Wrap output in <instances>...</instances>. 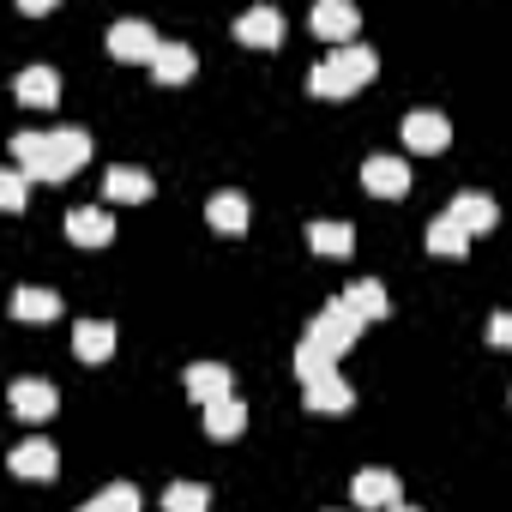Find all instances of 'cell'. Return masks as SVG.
Wrapping results in <instances>:
<instances>
[{
  "mask_svg": "<svg viewBox=\"0 0 512 512\" xmlns=\"http://www.w3.org/2000/svg\"><path fill=\"white\" fill-rule=\"evenodd\" d=\"M344 302H350L362 320H386V314H392V296H386V284H374V278H356V284L344 290Z\"/></svg>",
  "mask_w": 512,
  "mask_h": 512,
  "instance_id": "603a6c76",
  "label": "cell"
},
{
  "mask_svg": "<svg viewBox=\"0 0 512 512\" xmlns=\"http://www.w3.org/2000/svg\"><path fill=\"white\" fill-rule=\"evenodd\" d=\"M308 247L326 253V260H350L356 229H350V223H326V217H314V223H308Z\"/></svg>",
  "mask_w": 512,
  "mask_h": 512,
  "instance_id": "d6986e66",
  "label": "cell"
},
{
  "mask_svg": "<svg viewBox=\"0 0 512 512\" xmlns=\"http://www.w3.org/2000/svg\"><path fill=\"white\" fill-rule=\"evenodd\" d=\"M13 97L31 103V109H55V103H61V73H55V67H25V73L13 79Z\"/></svg>",
  "mask_w": 512,
  "mask_h": 512,
  "instance_id": "4fadbf2b",
  "label": "cell"
},
{
  "mask_svg": "<svg viewBox=\"0 0 512 512\" xmlns=\"http://www.w3.org/2000/svg\"><path fill=\"white\" fill-rule=\"evenodd\" d=\"M362 187L374 199H404L410 193V163L404 157H368L362 163Z\"/></svg>",
  "mask_w": 512,
  "mask_h": 512,
  "instance_id": "52a82bcc",
  "label": "cell"
},
{
  "mask_svg": "<svg viewBox=\"0 0 512 512\" xmlns=\"http://www.w3.org/2000/svg\"><path fill=\"white\" fill-rule=\"evenodd\" d=\"M374 73H380V55L350 43V49H332V55L308 73V91H314V97H350V91H362Z\"/></svg>",
  "mask_w": 512,
  "mask_h": 512,
  "instance_id": "7a4b0ae2",
  "label": "cell"
},
{
  "mask_svg": "<svg viewBox=\"0 0 512 512\" xmlns=\"http://www.w3.org/2000/svg\"><path fill=\"white\" fill-rule=\"evenodd\" d=\"M356 25H362V13L350 7V0H320V7H314V31H320L326 43H338V49H350Z\"/></svg>",
  "mask_w": 512,
  "mask_h": 512,
  "instance_id": "7c38bea8",
  "label": "cell"
},
{
  "mask_svg": "<svg viewBox=\"0 0 512 512\" xmlns=\"http://www.w3.org/2000/svg\"><path fill=\"white\" fill-rule=\"evenodd\" d=\"M13 320H61V296L43 284H25L13 290Z\"/></svg>",
  "mask_w": 512,
  "mask_h": 512,
  "instance_id": "44dd1931",
  "label": "cell"
},
{
  "mask_svg": "<svg viewBox=\"0 0 512 512\" xmlns=\"http://www.w3.org/2000/svg\"><path fill=\"white\" fill-rule=\"evenodd\" d=\"M103 193H109L115 205H145L157 187H151V175H145V169H133V163H115V169L103 175Z\"/></svg>",
  "mask_w": 512,
  "mask_h": 512,
  "instance_id": "2e32d148",
  "label": "cell"
},
{
  "mask_svg": "<svg viewBox=\"0 0 512 512\" xmlns=\"http://www.w3.org/2000/svg\"><path fill=\"white\" fill-rule=\"evenodd\" d=\"M163 512H211V488L205 482H169L163 488Z\"/></svg>",
  "mask_w": 512,
  "mask_h": 512,
  "instance_id": "4316f807",
  "label": "cell"
},
{
  "mask_svg": "<svg viewBox=\"0 0 512 512\" xmlns=\"http://www.w3.org/2000/svg\"><path fill=\"white\" fill-rule=\"evenodd\" d=\"M13 163L31 181H67L91 163V133L61 127V133H13Z\"/></svg>",
  "mask_w": 512,
  "mask_h": 512,
  "instance_id": "6da1fadb",
  "label": "cell"
},
{
  "mask_svg": "<svg viewBox=\"0 0 512 512\" xmlns=\"http://www.w3.org/2000/svg\"><path fill=\"white\" fill-rule=\"evenodd\" d=\"M73 356L79 362H109L115 356V326L109 320H79L73 326Z\"/></svg>",
  "mask_w": 512,
  "mask_h": 512,
  "instance_id": "ac0fdd59",
  "label": "cell"
},
{
  "mask_svg": "<svg viewBox=\"0 0 512 512\" xmlns=\"http://www.w3.org/2000/svg\"><path fill=\"white\" fill-rule=\"evenodd\" d=\"M404 145L422 151V157H440V151L452 145V121H446L440 109H410V115H404Z\"/></svg>",
  "mask_w": 512,
  "mask_h": 512,
  "instance_id": "5b68a950",
  "label": "cell"
},
{
  "mask_svg": "<svg viewBox=\"0 0 512 512\" xmlns=\"http://www.w3.org/2000/svg\"><path fill=\"white\" fill-rule=\"evenodd\" d=\"M278 37H284L278 7H247V13L235 19V43H241V49H278Z\"/></svg>",
  "mask_w": 512,
  "mask_h": 512,
  "instance_id": "ba28073f",
  "label": "cell"
},
{
  "mask_svg": "<svg viewBox=\"0 0 512 512\" xmlns=\"http://www.w3.org/2000/svg\"><path fill=\"white\" fill-rule=\"evenodd\" d=\"M398 476L392 470H356V482H350V494H356V506H368V512H392L398 506Z\"/></svg>",
  "mask_w": 512,
  "mask_h": 512,
  "instance_id": "8fae6325",
  "label": "cell"
},
{
  "mask_svg": "<svg viewBox=\"0 0 512 512\" xmlns=\"http://www.w3.org/2000/svg\"><path fill=\"white\" fill-rule=\"evenodd\" d=\"M13 476H31V482H55V470H61V452L49 446V440H25V446H13Z\"/></svg>",
  "mask_w": 512,
  "mask_h": 512,
  "instance_id": "9a60e30c",
  "label": "cell"
},
{
  "mask_svg": "<svg viewBox=\"0 0 512 512\" xmlns=\"http://www.w3.org/2000/svg\"><path fill=\"white\" fill-rule=\"evenodd\" d=\"M7 404H13L19 422H49L61 410V392H55V380H13Z\"/></svg>",
  "mask_w": 512,
  "mask_h": 512,
  "instance_id": "8992f818",
  "label": "cell"
},
{
  "mask_svg": "<svg viewBox=\"0 0 512 512\" xmlns=\"http://www.w3.org/2000/svg\"><path fill=\"white\" fill-rule=\"evenodd\" d=\"M157 49H163V37L145 19H115L109 25V55L115 61H157Z\"/></svg>",
  "mask_w": 512,
  "mask_h": 512,
  "instance_id": "277c9868",
  "label": "cell"
},
{
  "mask_svg": "<svg viewBox=\"0 0 512 512\" xmlns=\"http://www.w3.org/2000/svg\"><path fill=\"white\" fill-rule=\"evenodd\" d=\"M488 344L512 350V314H494V320H488Z\"/></svg>",
  "mask_w": 512,
  "mask_h": 512,
  "instance_id": "f546056e",
  "label": "cell"
},
{
  "mask_svg": "<svg viewBox=\"0 0 512 512\" xmlns=\"http://www.w3.org/2000/svg\"><path fill=\"white\" fill-rule=\"evenodd\" d=\"M302 398H308V410H314V416H344V410H356V392H350V380H344V374H326V380L302 386Z\"/></svg>",
  "mask_w": 512,
  "mask_h": 512,
  "instance_id": "5bb4252c",
  "label": "cell"
},
{
  "mask_svg": "<svg viewBox=\"0 0 512 512\" xmlns=\"http://www.w3.org/2000/svg\"><path fill=\"white\" fill-rule=\"evenodd\" d=\"M446 217H458V223H464V235H470V241H476V235H488V229H494V223H500V205H494V199H488V193H458V199H452V211H446Z\"/></svg>",
  "mask_w": 512,
  "mask_h": 512,
  "instance_id": "e0dca14e",
  "label": "cell"
},
{
  "mask_svg": "<svg viewBox=\"0 0 512 512\" xmlns=\"http://www.w3.org/2000/svg\"><path fill=\"white\" fill-rule=\"evenodd\" d=\"M241 428H247V404H241V398H223V404L205 410V434H211V440H235Z\"/></svg>",
  "mask_w": 512,
  "mask_h": 512,
  "instance_id": "cb8c5ba5",
  "label": "cell"
},
{
  "mask_svg": "<svg viewBox=\"0 0 512 512\" xmlns=\"http://www.w3.org/2000/svg\"><path fill=\"white\" fill-rule=\"evenodd\" d=\"M79 512H91V506H79Z\"/></svg>",
  "mask_w": 512,
  "mask_h": 512,
  "instance_id": "1f68e13d",
  "label": "cell"
},
{
  "mask_svg": "<svg viewBox=\"0 0 512 512\" xmlns=\"http://www.w3.org/2000/svg\"><path fill=\"white\" fill-rule=\"evenodd\" d=\"M91 512H139V488L133 482H115V488H103L91 500Z\"/></svg>",
  "mask_w": 512,
  "mask_h": 512,
  "instance_id": "83f0119b",
  "label": "cell"
},
{
  "mask_svg": "<svg viewBox=\"0 0 512 512\" xmlns=\"http://www.w3.org/2000/svg\"><path fill=\"white\" fill-rule=\"evenodd\" d=\"M151 73H157L163 85L193 79V49H187V43H163V49H157V61H151Z\"/></svg>",
  "mask_w": 512,
  "mask_h": 512,
  "instance_id": "d4e9b609",
  "label": "cell"
},
{
  "mask_svg": "<svg viewBox=\"0 0 512 512\" xmlns=\"http://www.w3.org/2000/svg\"><path fill=\"white\" fill-rule=\"evenodd\" d=\"M392 512H416V506H392Z\"/></svg>",
  "mask_w": 512,
  "mask_h": 512,
  "instance_id": "4dcf8cb0",
  "label": "cell"
},
{
  "mask_svg": "<svg viewBox=\"0 0 512 512\" xmlns=\"http://www.w3.org/2000/svg\"><path fill=\"white\" fill-rule=\"evenodd\" d=\"M67 235H73L79 247H109V241H115V217H109L103 205H73V211H67Z\"/></svg>",
  "mask_w": 512,
  "mask_h": 512,
  "instance_id": "30bf717a",
  "label": "cell"
},
{
  "mask_svg": "<svg viewBox=\"0 0 512 512\" xmlns=\"http://www.w3.org/2000/svg\"><path fill=\"white\" fill-rule=\"evenodd\" d=\"M205 217H211V229H223V235H241L253 211H247V199H241V193H229V187H223V193H211Z\"/></svg>",
  "mask_w": 512,
  "mask_h": 512,
  "instance_id": "ffe728a7",
  "label": "cell"
},
{
  "mask_svg": "<svg viewBox=\"0 0 512 512\" xmlns=\"http://www.w3.org/2000/svg\"><path fill=\"white\" fill-rule=\"evenodd\" d=\"M362 326H368V320H362V314H356V308H350V302L338 296V302H326V308L314 314L308 338H314V344H320L326 356H344V350H350V344L362 338Z\"/></svg>",
  "mask_w": 512,
  "mask_h": 512,
  "instance_id": "3957f363",
  "label": "cell"
},
{
  "mask_svg": "<svg viewBox=\"0 0 512 512\" xmlns=\"http://www.w3.org/2000/svg\"><path fill=\"white\" fill-rule=\"evenodd\" d=\"M326 374H338V356H326L314 338H302V344H296V380L314 386V380H326Z\"/></svg>",
  "mask_w": 512,
  "mask_h": 512,
  "instance_id": "484cf974",
  "label": "cell"
},
{
  "mask_svg": "<svg viewBox=\"0 0 512 512\" xmlns=\"http://www.w3.org/2000/svg\"><path fill=\"white\" fill-rule=\"evenodd\" d=\"M181 386H187V398H193V404H205V410H211V404H223V398H235V392H229V368H223V362H193V368L181 374Z\"/></svg>",
  "mask_w": 512,
  "mask_h": 512,
  "instance_id": "9c48e42d",
  "label": "cell"
},
{
  "mask_svg": "<svg viewBox=\"0 0 512 512\" xmlns=\"http://www.w3.org/2000/svg\"><path fill=\"white\" fill-rule=\"evenodd\" d=\"M428 253H440V260H464V253H470L464 223H458V217H434V223H428Z\"/></svg>",
  "mask_w": 512,
  "mask_h": 512,
  "instance_id": "7402d4cb",
  "label": "cell"
},
{
  "mask_svg": "<svg viewBox=\"0 0 512 512\" xmlns=\"http://www.w3.org/2000/svg\"><path fill=\"white\" fill-rule=\"evenodd\" d=\"M25 169H7V175H0V205H7V211H25Z\"/></svg>",
  "mask_w": 512,
  "mask_h": 512,
  "instance_id": "f1b7e54d",
  "label": "cell"
}]
</instances>
